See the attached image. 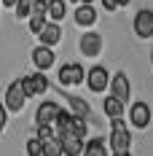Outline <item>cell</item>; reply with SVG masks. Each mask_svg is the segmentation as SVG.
Masks as SVG:
<instances>
[{
    "instance_id": "obj_19",
    "label": "cell",
    "mask_w": 153,
    "mask_h": 156,
    "mask_svg": "<svg viewBox=\"0 0 153 156\" xmlns=\"http://www.w3.org/2000/svg\"><path fill=\"white\" fill-rule=\"evenodd\" d=\"M35 3H38V0H19V3H16V19H30L32 16V11H35Z\"/></svg>"
},
{
    "instance_id": "obj_31",
    "label": "cell",
    "mask_w": 153,
    "mask_h": 156,
    "mask_svg": "<svg viewBox=\"0 0 153 156\" xmlns=\"http://www.w3.org/2000/svg\"><path fill=\"white\" fill-rule=\"evenodd\" d=\"M151 65H153V51H151Z\"/></svg>"
},
{
    "instance_id": "obj_25",
    "label": "cell",
    "mask_w": 153,
    "mask_h": 156,
    "mask_svg": "<svg viewBox=\"0 0 153 156\" xmlns=\"http://www.w3.org/2000/svg\"><path fill=\"white\" fill-rule=\"evenodd\" d=\"M5 102H3V100H0V132H3V129H5Z\"/></svg>"
},
{
    "instance_id": "obj_11",
    "label": "cell",
    "mask_w": 153,
    "mask_h": 156,
    "mask_svg": "<svg viewBox=\"0 0 153 156\" xmlns=\"http://www.w3.org/2000/svg\"><path fill=\"white\" fill-rule=\"evenodd\" d=\"M110 94H116L118 100H129V94H132V83H129V78H126V73H116L113 76V81H110Z\"/></svg>"
},
{
    "instance_id": "obj_7",
    "label": "cell",
    "mask_w": 153,
    "mask_h": 156,
    "mask_svg": "<svg viewBox=\"0 0 153 156\" xmlns=\"http://www.w3.org/2000/svg\"><path fill=\"white\" fill-rule=\"evenodd\" d=\"M132 27H134V35H137V38H153V11L151 8L137 11Z\"/></svg>"
},
{
    "instance_id": "obj_14",
    "label": "cell",
    "mask_w": 153,
    "mask_h": 156,
    "mask_svg": "<svg viewBox=\"0 0 153 156\" xmlns=\"http://www.w3.org/2000/svg\"><path fill=\"white\" fill-rule=\"evenodd\" d=\"M62 148H64V156H81L86 151L83 137H78V135H64L62 137Z\"/></svg>"
},
{
    "instance_id": "obj_28",
    "label": "cell",
    "mask_w": 153,
    "mask_h": 156,
    "mask_svg": "<svg viewBox=\"0 0 153 156\" xmlns=\"http://www.w3.org/2000/svg\"><path fill=\"white\" fill-rule=\"evenodd\" d=\"M129 3H132V0H118V5H129Z\"/></svg>"
},
{
    "instance_id": "obj_3",
    "label": "cell",
    "mask_w": 153,
    "mask_h": 156,
    "mask_svg": "<svg viewBox=\"0 0 153 156\" xmlns=\"http://www.w3.org/2000/svg\"><path fill=\"white\" fill-rule=\"evenodd\" d=\"M110 81H113V78H110V73H107L102 65H94L92 70L86 73V83H89V89H92L94 94L105 92L107 86H110Z\"/></svg>"
},
{
    "instance_id": "obj_17",
    "label": "cell",
    "mask_w": 153,
    "mask_h": 156,
    "mask_svg": "<svg viewBox=\"0 0 153 156\" xmlns=\"http://www.w3.org/2000/svg\"><path fill=\"white\" fill-rule=\"evenodd\" d=\"M83 156H107V143L102 137H94V140L86 143V151Z\"/></svg>"
},
{
    "instance_id": "obj_24",
    "label": "cell",
    "mask_w": 153,
    "mask_h": 156,
    "mask_svg": "<svg viewBox=\"0 0 153 156\" xmlns=\"http://www.w3.org/2000/svg\"><path fill=\"white\" fill-rule=\"evenodd\" d=\"M99 3H102V8H105L107 14H113V11H118V8H121V5H118V0H99Z\"/></svg>"
},
{
    "instance_id": "obj_10",
    "label": "cell",
    "mask_w": 153,
    "mask_h": 156,
    "mask_svg": "<svg viewBox=\"0 0 153 156\" xmlns=\"http://www.w3.org/2000/svg\"><path fill=\"white\" fill-rule=\"evenodd\" d=\"M32 62H35V67L38 70H48L51 65L57 62V57H54V51H51V46H40L38 48H32Z\"/></svg>"
},
{
    "instance_id": "obj_20",
    "label": "cell",
    "mask_w": 153,
    "mask_h": 156,
    "mask_svg": "<svg viewBox=\"0 0 153 156\" xmlns=\"http://www.w3.org/2000/svg\"><path fill=\"white\" fill-rule=\"evenodd\" d=\"M62 154H64V148H62L59 137H51L43 143V156H62Z\"/></svg>"
},
{
    "instance_id": "obj_29",
    "label": "cell",
    "mask_w": 153,
    "mask_h": 156,
    "mask_svg": "<svg viewBox=\"0 0 153 156\" xmlns=\"http://www.w3.org/2000/svg\"><path fill=\"white\" fill-rule=\"evenodd\" d=\"M70 3H75V5H81V0H70Z\"/></svg>"
},
{
    "instance_id": "obj_6",
    "label": "cell",
    "mask_w": 153,
    "mask_h": 156,
    "mask_svg": "<svg viewBox=\"0 0 153 156\" xmlns=\"http://www.w3.org/2000/svg\"><path fill=\"white\" fill-rule=\"evenodd\" d=\"M22 83H24V92H27V97H38V94L48 92V78L43 76V70L24 76V78H22Z\"/></svg>"
},
{
    "instance_id": "obj_8",
    "label": "cell",
    "mask_w": 153,
    "mask_h": 156,
    "mask_svg": "<svg viewBox=\"0 0 153 156\" xmlns=\"http://www.w3.org/2000/svg\"><path fill=\"white\" fill-rule=\"evenodd\" d=\"M129 121L137 129H145L151 124V108H148V102H134L132 110H129Z\"/></svg>"
},
{
    "instance_id": "obj_5",
    "label": "cell",
    "mask_w": 153,
    "mask_h": 156,
    "mask_svg": "<svg viewBox=\"0 0 153 156\" xmlns=\"http://www.w3.org/2000/svg\"><path fill=\"white\" fill-rule=\"evenodd\" d=\"M83 81H86V76H83V67L78 62H67L59 67V83L62 86H78Z\"/></svg>"
},
{
    "instance_id": "obj_15",
    "label": "cell",
    "mask_w": 153,
    "mask_h": 156,
    "mask_svg": "<svg viewBox=\"0 0 153 156\" xmlns=\"http://www.w3.org/2000/svg\"><path fill=\"white\" fill-rule=\"evenodd\" d=\"M123 100H118L116 94H110V97H105V113L110 116V119H121V113H123Z\"/></svg>"
},
{
    "instance_id": "obj_13",
    "label": "cell",
    "mask_w": 153,
    "mask_h": 156,
    "mask_svg": "<svg viewBox=\"0 0 153 156\" xmlns=\"http://www.w3.org/2000/svg\"><path fill=\"white\" fill-rule=\"evenodd\" d=\"M38 38H40V43H43V46H57V43L62 41V27H59V22H48L46 30L40 32Z\"/></svg>"
},
{
    "instance_id": "obj_2",
    "label": "cell",
    "mask_w": 153,
    "mask_h": 156,
    "mask_svg": "<svg viewBox=\"0 0 153 156\" xmlns=\"http://www.w3.org/2000/svg\"><path fill=\"white\" fill-rule=\"evenodd\" d=\"M110 148L113 151H129V145H132V132L126 129L121 119H113V129H110Z\"/></svg>"
},
{
    "instance_id": "obj_21",
    "label": "cell",
    "mask_w": 153,
    "mask_h": 156,
    "mask_svg": "<svg viewBox=\"0 0 153 156\" xmlns=\"http://www.w3.org/2000/svg\"><path fill=\"white\" fill-rule=\"evenodd\" d=\"M67 102H70V108H73V113L75 116H89V102L86 100H81V97H67Z\"/></svg>"
},
{
    "instance_id": "obj_1",
    "label": "cell",
    "mask_w": 153,
    "mask_h": 156,
    "mask_svg": "<svg viewBox=\"0 0 153 156\" xmlns=\"http://www.w3.org/2000/svg\"><path fill=\"white\" fill-rule=\"evenodd\" d=\"M3 102H5V108H8V110H14V113L24 110V105H27V92H24V83H22V78L8 83V89H5V97H3Z\"/></svg>"
},
{
    "instance_id": "obj_23",
    "label": "cell",
    "mask_w": 153,
    "mask_h": 156,
    "mask_svg": "<svg viewBox=\"0 0 153 156\" xmlns=\"http://www.w3.org/2000/svg\"><path fill=\"white\" fill-rule=\"evenodd\" d=\"M35 137H40V140L46 143V140H51V137H57V135H54L51 124H38L35 126Z\"/></svg>"
},
{
    "instance_id": "obj_12",
    "label": "cell",
    "mask_w": 153,
    "mask_h": 156,
    "mask_svg": "<svg viewBox=\"0 0 153 156\" xmlns=\"http://www.w3.org/2000/svg\"><path fill=\"white\" fill-rule=\"evenodd\" d=\"M97 22V11L92 8V3H81L75 8V24L78 27H92Z\"/></svg>"
},
{
    "instance_id": "obj_18",
    "label": "cell",
    "mask_w": 153,
    "mask_h": 156,
    "mask_svg": "<svg viewBox=\"0 0 153 156\" xmlns=\"http://www.w3.org/2000/svg\"><path fill=\"white\" fill-rule=\"evenodd\" d=\"M46 24H48V14H32L30 16V32L32 35H40L46 30Z\"/></svg>"
},
{
    "instance_id": "obj_27",
    "label": "cell",
    "mask_w": 153,
    "mask_h": 156,
    "mask_svg": "<svg viewBox=\"0 0 153 156\" xmlns=\"http://www.w3.org/2000/svg\"><path fill=\"white\" fill-rule=\"evenodd\" d=\"M113 156H132L129 151H113Z\"/></svg>"
},
{
    "instance_id": "obj_26",
    "label": "cell",
    "mask_w": 153,
    "mask_h": 156,
    "mask_svg": "<svg viewBox=\"0 0 153 156\" xmlns=\"http://www.w3.org/2000/svg\"><path fill=\"white\" fill-rule=\"evenodd\" d=\"M16 3L19 0H0V5H5V8H16Z\"/></svg>"
},
{
    "instance_id": "obj_22",
    "label": "cell",
    "mask_w": 153,
    "mask_h": 156,
    "mask_svg": "<svg viewBox=\"0 0 153 156\" xmlns=\"http://www.w3.org/2000/svg\"><path fill=\"white\" fill-rule=\"evenodd\" d=\"M27 156H43V140L40 137H30L27 140Z\"/></svg>"
},
{
    "instance_id": "obj_16",
    "label": "cell",
    "mask_w": 153,
    "mask_h": 156,
    "mask_svg": "<svg viewBox=\"0 0 153 156\" xmlns=\"http://www.w3.org/2000/svg\"><path fill=\"white\" fill-rule=\"evenodd\" d=\"M67 16V3L64 0H48V19L51 22H62Z\"/></svg>"
},
{
    "instance_id": "obj_4",
    "label": "cell",
    "mask_w": 153,
    "mask_h": 156,
    "mask_svg": "<svg viewBox=\"0 0 153 156\" xmlns=\"http://www.w3.org/2000/svg\"><path fill=\"white\" fill-rule=\"evenodd\" d=\"M102 46H105V41H102L99 32H83L81 41H78V48H81L83 57H99Z\"/></svg>"
},
{
    "instance_id": "obj_9",
    "label": "cell",
    "mask_w": 153,
    "mask_h": 156,
    "mask_svg": "<svg viewBox=\"0 0 153 156\" xmlns=\"http://www.w3.org/2000/svg\"><path fill=\"white\" fill-rule=\"evenodd\" d=\"M59 110H62V108L57 105V102H51V100H48V102H43L40 108L35 110V124H57Z\"/></svg>"
},
{
    "instance_id": "obj_30",
    "label": "cell",
    "mask_w": 153,
    "mask_h": 156,
    "mask_svg": "<svg viewBox=\"0 0 153 156\" xmlns=\"http://www.w3.org/2000/svg\"><path fill=\"white\" fill-rule=\"evenodd\" d=\"M81 3H94V0H81Z\"/></svg>"
}]
</instances>
